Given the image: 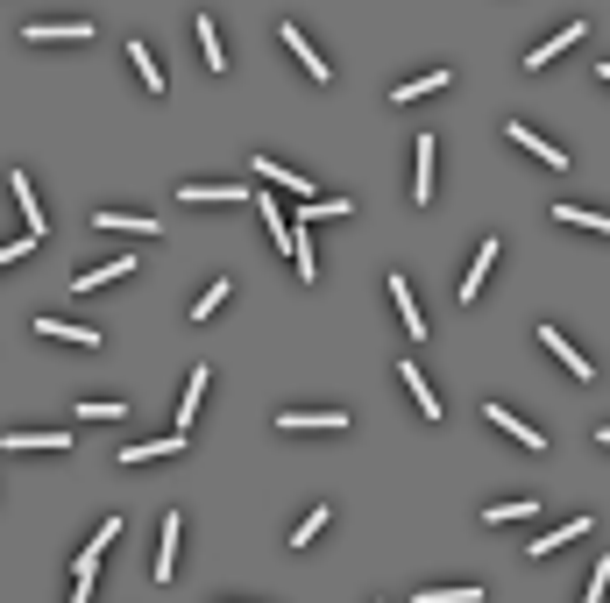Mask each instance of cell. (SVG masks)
I'll return each instance as SVG.
<instances>
[{"label": "cell", "instance_id": "cell-1", "mask_svg": "<svg viewBox=\"0 0 610 603\" xmlns=\"http://www.w3.org/2000/svg\"><path fill=\"white\" fill-rule=\"evenodd\" d=\"M114 533H121V518H100L93 547L79 554V568H71V603H86V596H93V568H100V547H114Z\"/></svg>", "mask_w": 610, "mask_h": 603}, {"label": "cell", "instance_id": "cell-2", "mask_svg": "<svg viewBox=\"0 0 610 603\" xmlns=\"http://www.w3.org/2000/svg\"><path fill=\"white\" fill-rule=\"evenodd\" d=\"M185 447H192V433H164V440H128V447H121V462H128V469H142V462L185 455Z\"/></svg>", "mask_w": 610, "mask_h": 603}, {"label": "cell", "instance_id": "cell-3", "mask_svg": "<svg viewBox=\"0 0 610 603\" xmlns=\"http://www.w3.org/2000/svg\"><path fill=\"white\" fill-rule=\"evenodd\" d=\"M277 36H284V50H291V57H298V64H305V79H320V86H327V79H334V64H327V57H320V50H313V43H305V29H298V22H284V29H277Z\"/></svg>", "mask_w": 610, "mask_h": 603}, {"label": "cell", "instance_id": "cell-4", "mask_svg": "<svg viewBox=\"0 0 610 603\" xmlns=\"http://www.w3.org/2000/svg\"><path fill=\"white\" fill-rule=\"evenodd\" d=\"M277 433H348V412H277Z\"/></svg>", "mask_w": 610, "mask_h": 603}, {"label": "cell", "instance_id": "cell-5", "mask_svg": "<svg viewBox=\"0 0 610 603\" xmlns=\"http://www.w3.org/2000/svg\"><path fill=\"white\" fill-rule=\"evenodd\" d=\"M540 341L554 348V362H561L568 376H582V384H589V376H596V369H589V355H582V348H575V341H568L561 327H540Z\"/></svg>", "mask_w": 610, "mask_h": 603}, {"label": "cell", "instance_id": "cell-6", "mask_svg": "<svg viewBox=\"0 0 610 603\" xmlns=\"http://www.w3.org/2000/svg\"><path fill=\"white\" fill-rule=\"evenodd\" d=\"M582 36H589V22H568V29H554V36H547L540 50H532V57H525V71H540V64H554V57H561V50H575Z\"/></svg>", "mask_w": 610, "mask_h": 603}, {"label": "cell", "instance_id": "cell-7", "mask_svg": "<svg viewBox=\"0 0 610 603\" xmlns=\"http://www.w3.org/2000/svg\"><path fill=\"white\" fill-rule=\"evenodd\" d=\"M178 199H185V206H242L249 192H242V185H178ZM249 206H256V199H249Z\"/></svg>", "mask_w": 610, "mask_h": 603}, {"label": "cell", "instance_id": "cell-8", "mask_svg": "<svg viewBox=\"0 0 610 603\" xmlns=\"http://www.w3.org/2000/svg\"><path fill=\"white\" fill-rule=\"evenodd\" d=\"M497 249H504L497 235H483V242H476V263H469V277H462V306H476V291H483V277H490V263H497Z\"/></svg>", "mask_w": 610, "mask_h": 603}, {"label": "cell", "instance_id": "cell-9", "mask_svg": "<svg viewBox=\"0 0 610 603\" xmlns=\"http://www.w3.org/2000/svg\"><path fill=\"white\" fill-rule=\"evenodd\" d=\"M504 135H511V142H518V149H532V157H540V164H554V171H561V164H568V149H554V142H547V135H532V128H525V121H504Z\"/></svg>", "mask_w": 610, "mask_h": 603}, {"label": "cell", "instance_id": "cell-10", "mask_svg": "<svg viewBox=\"0 0 610 603\" xmlns=\"http://www.w3.org/2000/svg\"><path fill=\"white\" fill-rule=\"evenodd\" d=\"M22 43H93V29L86 22H36V29H22Z\"/></svg>", "mask_w": 610, "mask_h": 603}, {"label": "cell", "instance_id": "cell-11", "mask_svg": "<svg viewBox=\"0 0 610 603\" xmlns=\"http://www.w3.org/2000/svg\"><path fill=\"white\" fill-rule=\"evenodd\" d=\"M256 171L277 185V192H298V199H313V185H305V171H291V164H277V157H263L256 149Z\"/></svg>", "mask_w": 610, "mask_h": 603}, {"label": "cell", "instance_id": "cell-12", "mask_svg": "<svg viewBox=\"0 0 610 603\" xmlns=\"http://www.w3.org/2000/svg\"><path fill=\"white\" fill-rule=\"evenodd\" d=\"M192 36H199L206 71H227V43H220V29H213V15H192Z\"/></svg>", "mask_w": 610, "mask_h": 603}, {"label": "cell", "instance_id": "cell-13", "mask_svg": "<svg viewBox=\"0 0 610 603\" xmlns=\"http://www.w3.org/2000/svg\"><path fill=\"white\" fill-rule=\"evenodd\" d=\"M8 192H15V206H22V228H29V235H43V206H36L29 171H15V178H8Z\"/></svg>", "mask_w": 610, "mask_h": 603}, {"label": "cell", "instance_id": "cell-14", "mask_svg": "<svg viewBox=\"0 0 610 603\" xmlns=\"http://www.w3.org/2000/svg\"><path fill=\"white\" fill-rule=\"evenodd\" d=\"M412 149H419V164H412V206H433V142L419 135Z\"/></svg>", "mask_w": 610, "mask_h": 603}, {"label": "cell", "instance_id": "cell-15", "mask_svg": "<svg viewBox=\"0 0 610 603\" xmlns=\"http://www.w3.org/2000/svg\"><path fill=\"white\" fill-rule=\"evenodd\" d=\"M100 228H128V235H164V220H149V213H121V206H107V213H93Z\"/></svg>", "mask_w": 610, "mask_h": 603}, {"label": "cell", "instance_id": "cell-16", "mask_svg": "<svg viewBox=\"0 0 610 603\" xmlns=\"http://www.w3.org/2000/svg\"><path fill=\"white\" fill-rule=\"evenodd\" d=\"M490 426H504V433L518 440V447H532V455H540V447H547V433H532V426H525L518 412H504V405H490Z\"/></svg>", "mask_w": 610, "mask_h": 603}, {"label": "cell", "instance_id": "cell-17", "mask_svg": "<svg viewBox=\"0 0 610 603\" xmlns=\"http://www.w3.org/2000/svg\"><path fill=\"white\" fill-rule=\"evenodd\" d=\"M447 86H454V71H426V79H405L391 100H398V107H412V100H426V93H447Z\"/></svg>", "mask_w": 610, "mask_h": 603}, {"label": "cell", "instance_id": "cell-18", "mask_svg": "<svg viewBox=\"0 0 610 603\" xmlns=\"http://www.w3.org/2000/svg\"><path fill=\"white\" fill-rule=\"evenodd\" d=\"M391 298H398V320H405V334L419 341V334H426V313H419V298H412V284H405V277H391Z\"/></svg>", "mask_w": 610, "mask_h": 603}, {"label": "cell", "instance_id": "cell-19", "mask_svg": "<svg viewBox=\"0 0 610 603\" xmlns=\"http://www.w3.org/2000/svg\"><path fill=\"white\" fill-rule=\"evenodd\" d=\"M36 334H50V341H79V348H100V327H79V320H36Z\"/></svg>", "mask_w": 610, "mask_h": 603}, {"label": "cell", "instance_id": "cell-20", "mask_svg": "<svg viewBox=\"0 0 610 603\" xmlns=\"http://www.w3.org/2000/svg\"><path fill=\"white\" fill-rule=\"evenodd\" d=\"M128 270H135V256H114V263H93V270H79L71 284H79V291H100V284H114V277H128Z\"/></svg>", "mask_w": 610, "mask_h": 603}, {"label": "cell", "instance_id": "cell-21", "mask_svg": "<svg viewBox=\"0 0 610 603\" xmlns=\"http://www.w3.org/2000/svg\"><path fill=\"white\" fill-rule=\"evenodd\" d=\"M0 447H15V455H22V447H50V455H64V447H71V433H0Z\"/></svg>", "mask_w": 610, "mask_h": 603}, {"label": "cell", "instance_id": "cell-22", "mask_svg": "<svg viewBox=\"0 0 610 603\" xmlns=\"http://www.w3.org/2000/svg\"><path fill=\"white\" fill-rule=\"evenodd\" d=\"M178 533H185V518L171 511L164 518V547H157V582H171V568H178Z\"/></svg>", "mask_w": 610, "mask_h": 603}, {"label": "cell", "instance_id": "cell-23", "mask_svg": "<svg viewBox=\"0 0 610 603\" xmlns=\"http://www.w3.org/2000/svg\"><path fill=\"white\" fill-rule=\"evenodd\" d=\"M128 64H135V79H142L149 93H164V64H157V57H149V50H142L135 36H128Z\"/></svg>", "mask_w": 610, "mask_h": 603}, {"label": "cell", "instance_id": "cell-24", "mask_svg": "<svg viewBox=\"0 0 610 603\" xmlns=\"http://www.w3.org/2000/svg\"><path fill=\"white\" fill-rule=\"evenodd\" d=\"M291 270H298L305 284L320 277V256H313V235H305V228H291Z\"/></svg>", "mask_w": 610, "mask_h": 603}, {"label": "cell", "instance_id": "cell-25", "mask_svg": "<svg viewBox=\"0 0 610 603\" xmlns=\"http://www.w3.org/2000/svg\"><path fill=\"white\" fill-rule=\"evenodd\" d=\"M561 228H589V235H610V213H589V206H554Z\"/></svg>", "mask_w": 610, "mask_h": 603}, {"label": "cell", "instance_id": "cell-26", "mask_svg": "<svg viewBox=\"0 0 610 603\" xmlns=\"http://www.w3.org/2000/svg\"><path fill=\"white\" fill-rule=\"evenodd\" d=\"M398 376H405V391L419 398V412H426V419H440V398L426 391V376H419V362H398Z\"/></svg>", "mask_w": 610, "mask_h": 603}, {"label": "cell", "instance_id": "cell-27", "mask_svg": "<svg viewBox=\"0 0 610 603\" xmlns=\"http://www.w3.org/2000/svg\"><path fill=\"white\" fill-rule=\"evenodd\" d=\"M532 511H540V490H532V497H511V504H490L483 525H511V518H532Z\"/></svg>", "mask_w": 610, "mask_h": 603}, {"label": "cell", "instance_id": "cell-28", "mask_svg": "<svg viewBox=\"0 0 610 603\" xmlns=\"http://www.w3.org/2000/svg\"><path fill=\"white\" fill-rule=\"evenodd\" d=\"M206 376H213V369H192V384H185V398H178V433H192V412H199V398H206Z\"/></svg>", "mask_w": 610, "mask_h": 603}, {"label": "cell", "instance_id": "cell-29", "mask_svg": "<svg viewBox=\"0 0 610 603\" xmlns=\"http://www.w3.org/2000/svg\"><path fill=\"white\" fill-rule=\"evenodd\" d=\"M582 533H589V518H568V525H554V533L532 540V554H554V547H568V540H582Z\"/></svg>", "mask_w": 610, "mask_h": 603}, {"label": "cell", "instance_id": "cell-30", "mask_svg": "<svg viewBox=\"0 0 610 603\" xmlns=\"http://www.w3.org/2000/svg\"><path fill=\"white\" fill-rule=\"evenodd\" d=\"M227 291H235L227 277H220V284H206V291H199V306H192V320H213V313L227 306Z\"/></svg>", "mask_w": 610, "mask_h": 603}, {"label": "cell", "instance_id": "cell-31", "mask_svg": "<svg viewBox=\"0 0 610 603\" xmlns=\"http://www.w3.org/2000/svg\"><path fill=\"white\" fill-rule=\"evenodd\" d=\"M320 533H327V504L298 518V533H291V547H305V540H320Z\"/></svg>", "mask_w": 610, "mask_h": 603}, {"label": "cell", "instance_id": "cell-32", "mask_svg": "<svg viewBox=\"0 0 610 603\" xmlns=\"http://www.w3.org/2000/svg\"><path fill=\"white\" fill-rule=\"evenodd\" d=\"M419 603H483V589H419Z\"/></svg>", "mask_w": 610, "mask_h": 603}, {"label": "cell", "instance_id": "cell-33", "mask_svg": "<svg viewBox=\"0 0 610 603\" xmlns=\"http://www.w3.org/2000/svg\"><path fill=\"white\" fill-rule=\"evenodd\" d=\"M36 242H43V235H29V228H22V242H8V249H0V270H8V263H22Z\"/></svg>", "mask_w": 610, "mask_h": 603}, {"label": "cell", "instance_id": "cell-34", "mask_svg": "<svg viewBox=\"0 0 610 603\" xmlns=\"http://www.w3.org/2000/svg\"><path fill=\"white\" fill-rule=\"evenodd\" d=\"M603 589H610V561H596V568H589V582H582V596H589V603H596V596H603Z\"/></svg>", "mask_w": 610, "mask_h": 603}, {"label": "cell", "instance_id": "cell-35", "mask_svg": "<svg viewBox=\"0 0 610 603\" xmlns=\"http://www.w3.org/2000/svg\"><path fill=\"white\" fill-rule=\"evenodd\" d=\"M79 419H121V405L114 398H93V405H79Z\"/></svg>", "mask_w": 610, "mask_h": 603}, {"label": "cell", "instance_id": "cell-36", "mask_svg": "<svg viewBox=\"0 0 610 603\" xmlns=\"http://www.w3.org/2000/svg\"><path fill=\"white\" fill-rule=\"evenodd\" d=\"M596 71H603V79H610V64H596Z\"/></svg>", "mask_w": 610, "mask_h": 603}, {"label": "cell", "instance_id": "cell-37", "mask_svg": "<svg viewBox=\"0 0 610 603\" xmlns=\"http://www.w3.org/2000/svg\"><path fill=\"white\" fill-rule=\"evenodd\" d=\"M596 440H610V426H603V433H596Z\"/></svg>", "mask_w": 610, "mask_h": 603}]
</instances>
